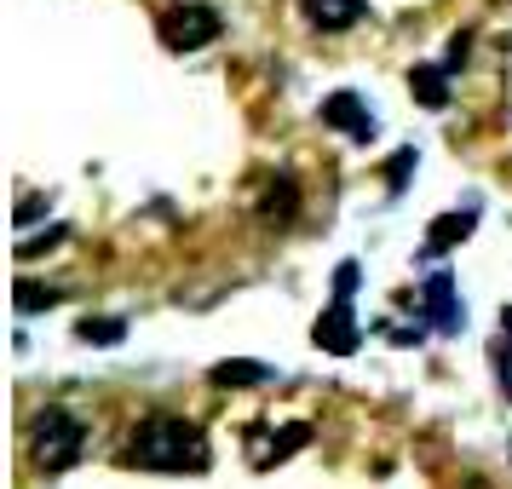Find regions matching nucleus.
Wrapping results in <instances>:
<instances>
[{
  "mask_svg": "<svg viewBox=\"0 0 512 489\" xmlns=\"http://www.w3.org/2000/svg\"><path fill=\"white\" fill-rule=\"evenodd\" d=\"M127 461L144 472H208L213 449L202 438V426H190L185 415H150L127 438Z\"/></svg>",
  "mask_w": 512,
  "mask_h": 489,
  "instance_id": "1",
  "label": "nucleus"
},
{
  "mask_svg": "<svg viewBox=\"0 0 512 489\" xmlns=\"http://www.w3.org/2000/svg\"><path fill=\"white\" fill-rule=\"evenodd\" d=\"M29 449H35V461L47 466V472H64V466H75L81 449H87V420L75 415V409H64V403H52V409H41V420H35Z\"/></svg>",
  "mask_w": 512,
  "mask_h": 489,
  "instance_id": "2",
  "label": "nucleus"
},
{
  "mask_svg": "<svg viewBox=\"0 0 512 489\" xmlns=\"http://www.w3.org/2000/svg\"><path fill=\"white\" fill-rule=\"evenodd\" d=\"M162 41H167V52H202L208 41H219V12L213 6H202V0H185V6H167L162 12Z\"/></svg>",
  "mask_w": 512,
  "mask_h": 489,
  "instance_id": "3",
  "label": "nucleus"
},
{
  "mask_svg": "<svg viewBox=\"0 0 512 489\" xmlns=\"http://www.w3.org/2000/svg\"><path fill=\"white\" fill-rule=\"evenodd\" d=\"M420 311L432 317L438 334H461L466 328V300L455 294V277L449 271H432V277L420 282Z\"/></svg>",
  "mask_w": 512,
  "mask_h": 489,
  "instance_id": "4",
  "label": "nucleus"
},
{
  "mask_svg": "<svg viewBox=\"0 0 512 489\" xmlns=\"http://www.w3.org/2000/svg\"><path fill=\"white\" fill-rule=\"evenodd\" d=\"M311 340L323 351H334V357H351V351L363 346V323H357V311H351V294H334V305H328L323 317H317V328H311Z\"/></svg>",
  "mask_w": 512,
  "mask_h": 489,
  "instance_id": "5",
  "label": "nucleus"
},
{
  "mask_svg": "<svg viewBox=\"0 0 512 489\" xmlns=\"http://www.w3.org/2000/svg\"><path fill=\"white\" fill-rule=\"evenodd\" d=\"M323 121L334 127V133L357 139V144H369V139H374V116H369V104L351 93V87H340V93H328V98H323Z\"/></svg>",
  "mask_w": 512,
  "mask_h": 489,
  "instance_id": "6",
  "label": "nucleus"
},
{
  "mask_svg": "<svg viewBox=\"0 0 512 489\" xmlns=\"http://www.w3.org/2000/svg\"><path fill=\"white\" fill-rule=\"evenodd\" d=\"M300 12H305V24L311 29L340 35V29H351V24L369 18V0H300Z\"/></svg>",
  "mask_w": 512,
  "mask_h": 489,
  "instance_id": "7",
  "label": "nucleus"
},
{
  "mask_svg": "<svg viewBox=\"0 0 512 489\" xmlns=\"http://www.w3.org/2000/svg\"><path fill=\"white\" fill-rule=\"evenodd\" d=\"M472 225H478V208H461V213H443V219H432V231H426V259L461 248L466 236H472Z\"/></svg>",
  "mask_w": 512,
  "mask_h": 489,
  "instance_id": "8",
  "label": "nucleus"
},
{
  "mask_svg": "<svg viewBox=\"0 0 512 489\" xmlns=\"http://www.w3.org/2000/svg\"><path fill=\"white\" fill-rule=\"evenodd\" d=\"M409 93H415V104H426V110H449V64H415L409 70Z\"/></svg>",
  "mask_w": 512,
  "mask_h": 489,
  "instance_id": "9",
  "label": "nucleus"
},
{
  "mask_svg": "<svg viewBox=\"0 0 512 489\" xmlns=\"http://www.w3.org/2000/svg\"><path fill=\"white\" fill-rule=\"evenodd\" d=\"M75 340H87V346H121L127 340V317H87V323H75Z\"/></svg>",
  "mask_w": 512,
  "mask_h": 489,
  "instance_id": "10",
  "label": "nucleus"
},
{
  "mask_svg": "<svg viewBox=\"0 0 512 489\" xmlns=\"http://www.w3.org/2000/svg\"><path fill=\"white\" fill-rule=\"evenodd\" d=\"M265 380H277V369H265V363H219L213 369V386H265Z\"/></svg>",
  "mask_w": 512,
  "mask_h": 489,
  "instance_id": "11",
  "label": "nucleus"
},
{
  "mask_svg": "<svg viewBox=\"0 0 512 489\" xmlns=\"http://www.w3.org/2000/svg\"><path fill=\"white\" fill-rule=\"evenodd\" d=\"M300 443H311V426H282V432L265 443V449H259L254 461H259V466H265V461H288V449H300Z\"/></svg>",
  "mask_w": 512,
  "mask_h": 489,
  "instance_id": "12",
  "label": "nucleus"
},
{
  "mask_svg": "<svg viewBox=\"0 0 512 489\" xmlns=\"http://www.w3.org/2000/svg\"><path fill=\"white\" fill-rule=\"evenodd\" d=\"M294 208H300V196H294V179H288V173H277V179L265 185V213H277V219H288Z\"/></svg>",
  "mask_w": 512,
  "mask_h": 489,
  "instance_id": "13",
  "label": "nucleus"
},
{
  "mask_svg": "<svg viewBox=\"0 0 512 489\" xmlns=\"http://www.w3.org/2000/svg\"><path fill=\"white\" fill-rule=\"evenodd\" d=\"M12 300H18V311H47V305H58L64 300V288H35V282H18V294H12Z\"/></svg>",
  "mask_w": 512,
  "mask_h": 489,
  "instance_id": "14",
  "label": "nucleus"
},
{
  "mask_svg": "<svg viewBox=\"0 0 512 489\" xmlns=\"http://www.w3.org/2000/svg\"><path fill=\"white\" fill-rule=\"evenodd\" d=\"M495 374H501V392L512 397V305L501 311V351H495Z\"/></svg>",
  "mask_w": 512,
  "mask_h": 489,
  "instance_id": "15",
  "label": "nucleus"
},
{
  "mask_svg": "<svg viewBox=\"0 0 512 489\" xmlns=\"http://www.w3.org/2000/svg\"><path fill=\"white\" fill-rule=\"evenodd\" d=\"M409 173H415V144H403L392 162H386V185L403 190V185H409Z\"/></svg>",
  "mask_w": 512,
  "mask_h": 489,
  "instance_id": "16",
  "label": "nucleus"
},
{
  "mask_svg": "<svg viewBox=\"0 0 512 489\" xmlns=\"http://www.w3.org/2000/svg\"><path fill=\"white\" fill-rule=\"evenodd\" d=\"M64 225H52L47 236H24V242H18V259H35V254H47V248H58V242H64Z\"/></svg>",
  "mask_w": 512,
  "mask_h": 489,
  "instance_id": "17",
  "label": "nucleus"
},
{
  "mask_svg": "<svg viewBox=\"0 0 512 489\" xmlns=\"http://www.w3.org/2000/svg\"><path fill=\"white\" fill-rule=\"evenodd\" d=\"M334 294H357V265H340V271H334Z\"/></svg>",
  "mask_w": 512,
  "mask_h": 489,
  "instance_id": "18",
  "label": "nucleus"
},
{
  "mask_svg": "<svg viewBox=\"0 0 512 489\" xmlns=\"http://www.w3.org/2000/svg\"><path fill=\"white\" fill-rule=\"evenodd\" d=\"M466 52H472V47H466V35H455V41H449V58H443V64L455 70V64H466Z\"/></svg>",
  "mask_w": 512,
  "mask_h": 489,
  "instance_id": "19",
  "label": "nucleus"
},
{
  "mask_svg": "<svg viewBox=\"0 0 512 489\" xmlns=\"http://www.w3.org/2000/svg\"><path fill=\"white\" fill-rule=\"evenodd\" d=\"M47 208V202H41V196H24V202H18V225H29V219H35V213Z\"/></svg>",
  "mask_w": 512,
  "mask_h": 489,
  "instance_id": "20",
  "label": "nucleus"
}]
</instances>
